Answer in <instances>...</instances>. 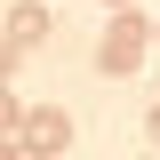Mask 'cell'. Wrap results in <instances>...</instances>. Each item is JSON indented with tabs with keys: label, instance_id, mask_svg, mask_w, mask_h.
<instances>
[{
	"label": "cell",
	"instance_id": "1",
	"mask_svg": "<svg viewBox=\"0 0 160 160\" xmlns=\"http://www.w3.org/2000/svg\"><path fill=\"white\" fill-rule=\"evenodd\" d=\"M144 48H152V16H144V8H120V16L104 24V40H96V72L128 80V72L144 64Z\"/></svg>",
	"mask_w": 160,
	"mask_h": 160
},
{
	"label": "cell",
	"instance_id": "2",
	"mask_svg": "<svg viewBox=\"0 0 160 160\" xmlns=\"http://www.w3.org/2000/svg\"><path fill=\"white\" fill-rule=\"evenodd\" d=\"M16 160H56L64 144H72V112L64 104H32V112H16Z\"/></svg>",
	"mask_w": 160,
	"mask_h": 160
},
{
	"label": "cell",
	"instance_id": "3",
	"mask_svg": "<svg viewBox=\"0 0 160 160\" xmlns=\"http://www.w3.org/2000/svg\"><path fill=\"white\" fill-rule=\"evenodd\" d=\"M0 40H8V48H40V40H48V8H40V0H16Z\"/></svg>",
	"mask_w": 160,
	"mask_h": 160
},
{
	"label": "cell",
	"instance_id": "4",
	"mask_svg": "<svg viewBox=\"0 0 160 160\" xmlns=\"http://www.w3.org/2000/svg\"><path fill=\"white\" fill-rule=\"evenodd\" d=\"M16 112H24V104H16V96H8V88H0V144L16 136Z\"/></svg>",
	"mask_w": 160,
	"mask_h": 160
},
{
	"label": "cell",
	"instance_id": "5",
	"mask_svg": "<svg viewBox=\"0 0 160 160\" xmlns=\"http://www.w3.org/2000/svg\"><path fill=\"white\" fill-rule=\"evenodd\" d=\"M8 72H16V48H8V40H0V88H8Z\"/></svg>",
	"mask_w": 160,
	"mask_h": 160
},
{
	"label": "cell",
	"instance_id": "6",
	"mask_svg": "<svg viewBox=\"0 0 160 160\" xmlns=\"http://www.w3.org/2000/svg\"><path fill=\"white\" fill-rule=\"evenodd\" d=\"M144 136H152V144H160V104H152V120H144Z\"/></svg>",
	"mask_w": 160,
	"mask_h": 160
},
{
	"label": "cell",
	"instance_id": "7",
	"mask_svg": "<svg viewBox=\"0 0 160 160\" xmlns=\"http://www.w3.org/2000/svg\"><path fill=\"white\" fill-rule=\"evenodd\" d=\"M104 8H112V16H120V8H136V0H104Z\"/></svg>",
	"mask_w": 160,
	"mask_h": 160
},
{
	"label": "cell",
	"instance_id": "8",
	"mask_svg": "<svg viewBox=\"0 0 160 160\" xmlns=\"http://www.w3.org/2000/svg\"><path fill=\"white\" fill-rule=\"evenodd\" d=\"M0 160H16V144H0Z\"/></svg>",
	"mask_w": 160,
	"mask_h": 160
},
{
	"label": "cell",
	"instance_id": "9",
	"mask_svg": "<svg viewBox=\"0 0 160 160\" xmlns=\"http://www.w3.org/2000/svg\"><path fill=\"white\" fill-rule=\"evenodd\" d=\"M152 48H160V24H152Z\"/></svg>",
	"mask_w": 160,
	"mask_h": 160
}]
</instances>
